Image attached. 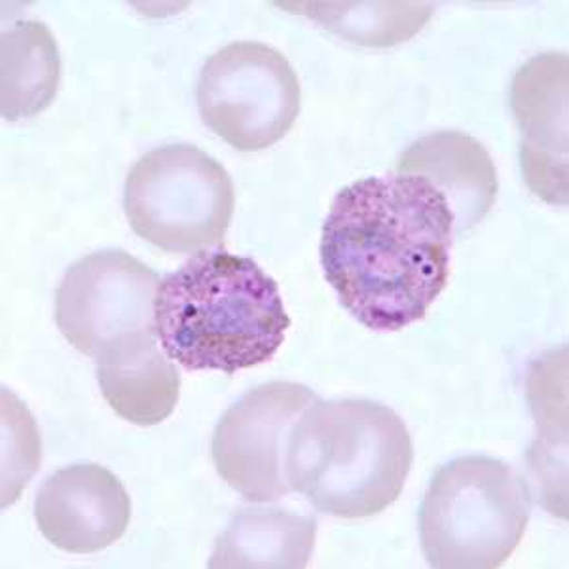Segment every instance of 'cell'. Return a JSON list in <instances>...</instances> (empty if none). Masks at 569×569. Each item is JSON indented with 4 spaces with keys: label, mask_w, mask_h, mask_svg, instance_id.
<instances>
[{
    "label": "cell",
    "mask_w": 569,
    "mask_h": 569,
    "mask_svg": "<svg viewBox=\"0 0 569 569\" xmlns=\"http://www.w3.org/2000/svg\"><path fill=\"white\" fill-rule=\"evenodd\" d=\"M34 518L42 536L58 549L90 555L126 533L131 499L109 469L80 463L46 480L34 499Z\"/></svg>",
    "instance_id": "cell-9"
},
{
    "label": "cell",
    "mask_w": 569,
    "mask_h": 569,
    "mask_svg": "<svg viewBox=\"0 0 569 569\" xmlns=\"http://www.w3.org/2000/svg\"><path fill=\"white\" fill-rule=\"evenodd\" d=\"M318 399L302 383H264L220 418L211 447L214 467L246 501L273 503L292 493L284 472L287 442L298 418Z\"/></svg>",
    "instance_id": "cell-8"
},
{
    "label": "cell",
    "mask_w": 569,
    "mask_h": 569,
    "mask_svg": "<svg viewBox=\"0 0 569 569\" xmlns=\"http://www.w3.org/2000/svg\"><path fill=\"white\" fill-rule=\"evenodd\" d=\"M512 107L522 130L526 182L541 200L568 203V58L545 53L515 78Z\"/></svg>",
    "instance_id": "cell-10"
},
{
    "label": "cell",
    "mask_w": 569,
    "mask_h": 569,
    "mask_svg": "<svg viewBox=\"0 0 569 569\" xmlns=\"http://www.w3.org/2000/svg\"><path fill=\"white\" fill-rule=\"evenodd\" d=\"M158 273L122 249L91 252L67 270L56 292V323L67 342L98 365L160 350Z\"/></svg>",
    "instance_id": "cell-6"
},
{
    "label": "cell",
    "mask_w": 569,
    "mask_h": 569,
    "mask_svg": "<svg viewBox=\"0 0 569 569\" xmlns=\"http://www.w3.org/2000/svg\"><path fill=\"white\" fill-rule=\"evenodd\" d=\"M196 98L209 130L233 149L257 152L281 141L297 122L300 82L272 46L232 42L206 61Z\"/></svg>",
    "instance_id": "cell-7"
},
{
    "label": "cell",
    "mask_w": 569,
    "mask_h": 569,
    "mask_svg": "<svg viewBox=\"0 0 569 569\" xmlns=\"http://www.w3.org/2000/svg\"><path fill=\"white\" fill-rule=\"evenodd\" d=\"M316 536L311 517L273 507L241 509L217 539L209 568H306Z\"/></svg>",
    "instance_id": "cell-12"
},
{
    "label": "cell",
    "mask_w": 569,
    "mask_h": 569,
    "mask_svg": "<svg viewBox=\"0 0 569 569\" xmlns=\"http://www.w3.org/2000/svg\"><path fill=\"white\" fill-rule=\"evenodd\" d=\"M415 447L393 410L367 399L318 401L292 426L284 472L319 512L367 518L401 498Z\"/></svg>",
    "instance_id": "cell-3"
},
{
    "label": "cell",
    "mask_w": 569,
    "mask_h": 569,
    "mask_svg": "<svg viewBox=\"0 0 569 569\" xmlns=\"http://www.w3.org/2000/svg\"><path fill=\"white\" fill-rule=\"evenodd\" d=\"M98 382L109 407L130 423L152 427L173 415L181 376L162 350L131 361L98 365Z\"/></svg>",
    "instance_id": "cell-14"
},
{
    "label": "cell",
    "mask_w": 569,
    "mask_h": 569,
    "mask_svg": "<svg viewBox=\"0 0 569 569\" xmlns=\"http://www.w3.org/2000/svg\"><path fill=\"white\" fill-rule=\"evenodd\" d=\"M281 7L300 10L338 37L370 48H389L412 39L435 10L426 2H302Z\"/></svg>",
    "instance_id": "cell-15"
},
{
    "label": "cell",
    "mask_w": 569,
    "mask_h": 569,
    "mask_svg": "<svg viewBox=\"0 0 569 569\" xmlns=\"http://www.w3.org/2000/svg\"><path fill=\"white\" fill-rule=\"evenodd\" d=\"M453 230L450 201L426 177L351 182L325 219V278L367 329H407L426 318L448 284Z\"/></svg>",
    "instance_id": "cell-1"
},
{
    "label": "cell",
    "mask_w": 569,
    "mask_h": 569,
    "mask_svg": "<svg viewBox=\"0 0 569 569\" xmlns=\"http://www.w3.org/2000/svg\"><path fill=\"white\" fill-rule=\"evenodd\" d=\"M154 319L171 361L224 375L272 361L291 327L276 279L252 259L209 249L160 281Z\"/></svg>",
    "instance_id": "cell-2"
},
{
    "label": "cell",
    "mask_w": 569,
    "mask_h": 569,
    "mask_svg": "<svg viewBox=\"0 0 569 569\" xmlns=\"http://www.w3.org/2000/svg\"><path fill=\"white\" fill-rule=\"evenodd\" d=\"M233 208L227 169L192 144H168L142 156L123 188L133 232L171 254L222 246Z\"/></svg>",
    "instance_id": "cell-5"
},
{
    "label": "cell",
    "mask_w": 569,
    "mask_h": 569,
    "mask_svg": "<svg viewBox=\"0 0 569 569\" xmlns=\"http://www.w3.org/2000/svg\"><path fill=\"white\" fill-rule=\"evenodd\" d=\"M530 512V490L511 466L488 456L453 460L421 503V549L431 568H499L522 541Z\"/></svg>",
    "instance_id": "cell-4"
},
{
    "label": "cell",
    "mask_w": 569,
    "mask_h": 569,
    "mask_svg": "<svg viewBox=\"0 0 569 569\" xmlns=\"http://www.w3.org/2000/svg\"><path fill=\"white\" fill-rule=\"evenodd\" d=\"M61 77L58 44L40 21H18L2 33V117L33 118L52 103Z\"/></svg>",
    "instance_id": "cell-13"
},
{
    "label": "cell",
    "mask_w": 569,
    "mask_h": 569,
    "mask_svg": "<svg viewBox=\"0 0 569 569\" xmlns=\"http://www.w3.org/2000/svg\"><path fill=\"white\" fill-rule=\"evenodd\" d=\"M397 173L433 182L447 196L460 232L485 219L498 196V173L488 150L461 131H440L416 141L402 154Z\"/></svg>",
    "instance_id": "cell-11"
}]
</instances>
